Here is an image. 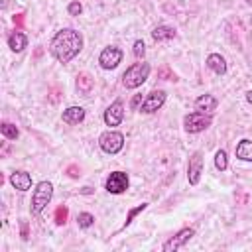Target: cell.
Wrapping results in <instances>:
<instances>
[{"mask_svg": "<svg viewBox=\"0 0 252 252\" xmlns=\"http://www.w3.org/2000/svg\"><path fill=\"white\" fill-rule=\"evenodd\" d=\"M0 130H2V134H4V138H8V140H16L18 138V128L12 124V122H2V126H0Z\"/></svg>", "mask_w": 252, "mask_h": 252, "instance_id": "20", "label": "cell"}, {"mask_svg": "<svg viewBox=\"0 0 252 252\" xmlns=\"http://www.w3.org/2000/svg\"><path fill=\"white\" fill-rule=\"evenodd\" d=\"M163 102H165V93H163V91L154 89V91H150V93L146 94L144 102L140 104V110H142V112H146V114H152V112L159 110V108L163 106Z\"/></svg>", "mask_w": 252, "mask_h": 252, "instance_id": "6", "label": "cell"}, {"mask_svg": "<svg viewBox=\"0 0 252 252\" xmlns=\"http://www.w3.org/2000/svg\"><path fill=\"white\" fill-rule=\"evenodd\" d=\"M142 102H144V100H142V94H136V96L130 100V106H132V108H138Z\"/></svg>", "mask_w": 252, "mask_h": 252, "instance_id": "29", "label": "cell"}, {"mask_svg": "<svg viewBox=\"0 0 252 252\" xmlns=\"http://www.w3.org/2000/svg\"><path fill=\"white\" fill-rule=\"evenodd\" d=\"M152 37L156 41H165V39H173L175 37V30L169 28V26H158L154 32H152Z\"/></svg>", "mask_w": 252, "mask_h": 252, "instance_id": "18", "label": "cell"}, {"mask_svg": "<svg viewBox=\"0 0 252 252\" xmlns=\"http://www.w3.org/2000/svg\"><path fill=\"white\" fill-rule=\"evenodd\" d=\"M106 191L112 193V195H120L128 189V175L124 171H112L106 179Z\"/></svg>", "mask_w": 252, "mask_h": 252, "instance_id": "8", "label": "cell"}, {"mask_svg": "<svg viewBox=\"0 0 252 252\" xmlns=\"http://www.w3.org/2000/svg\"><path fill=\"white\" fill-rule=\"evenodd\" d=\"M67 12H69L71 16H79V14L83 12V4H81L79 0H73V2L67 6Z\"/></svg>", "mask_w": 252, "mask_h": 252, "instance_id": "26", "label": "cell"}, {"mask_svg": "<svg viewBox=\"0 0 252 252\" xmlns=\"http://www.w3.org/2000/svg\"><path fill=\"white\" fill-rule=\"evenodd\" d=\"M124 118V104L122 100H114L106 110H104V122L106 126H118Z\"/></svg>", "mask_w": 252, "mask_h": 252, "instance_id": "11", "label": "cell"}, {"mask_svg": "<svg viewBox=\"0 0 252 252\" xmlns=\"http://www.w3.org/2000/svg\"><path fill=\"white\" fill-rule=\"evenodd\" d=\"M98 146L102 148V152L114 156V154H118V152L122 150V146H124V136H122L120 132H116V130H108V132L100 134Z\"/></svg>", "mask_w": 252, "mask_h": 252, "instance_id": "4", "label": "cell"}, {"mask_svg": "<svg viewBox=\"0 0 252 252\" xmlns=\"http://www.w3.org/2000/svg\"><path fill=\"white\" fill-rule=\"evenodd\" d=\"M207 67H209L211 71H215L217 75H224V73H226V61H224V57L219 55V53H211V55L207 57Z\"/></svg>", "mask_w": 252, "mask_h": 252, "instance_id": "14", "label": "cell"}, {"mask_svg": "<svg viewBox=\"0 0 252 252\" xmlns=\"http://www.w3.org/2000/svg\"><path fill=\"white\" fill-rule=\"evenodd\" d=\"M146 207H148V203H142V205H138V207H134V209H130V211H128V215H126V220H124V224H122V226L126 228V226H128V224H130V222L134 220V217H136L138 213H142V211H144Z\"/></svg>", "mask_w": 252, "mask_h": 252, "instance_id": "23", "label": "cell"}, {"mask_svg": "<svg viewBox=\"0 0 252 252\" xmlns=\"http://www.w3.org/2000/svg\"><path fill=\"white\" fill-rule=\"evenodd\" d=\"M20 226H22V238L26 240L28 238V220H20Z\"/></svg>", "mask_w": 252, "mask_h": 252, "instance_id": "30", "label": "cell"}, {"mask_svg": "<svg viewBox=\"0 0 252 252\" xmlns=\"http://www.w3.org/2000/svg\"><path fill=\"white\" fill-rule=\"evenodd\" d=\"M134 55L138 57V59H142L144 57V53H146V45H144V41L142 39H138V41H134Z\"/></svg>", "mask_w": 252, "mask_h": 252, "instance_id": "27", "label": "cell"}, {"mask_svg": "<svg viewBox=\"0 0 252 252\" xmlns=\"http://www.w3.org/2000/svg\"><path fill=\"white\" fill-rule=\"evenodd\" d=\"M246 2H248V4H250V6H252V0H246Z\"/></svg>", "mask_w": 252, "mask_h": 252, "instance_id": "33", "label": "cell"}, {"mask_svg": "<svg viewBox=\"0 0 252 252\" xmlns=\"http://www.w3.org/2000/svg\"><path fill=\"white\" fill-rule=\"evenodd\" d=\"M8 45H10L12 51H22V49L28 45V37H26L22 32H14V33H10V37H8Z\"/></svg>", "mask_w": 252, "mask_h": 252, "instance_id": "16", "label": "cell"}, {"mask_svg": "<svg viewBox=\"0 0 252 252\" xmlns=\"http://www.w3.org/2000/svg\"><path fill=\"white\" fill-rule=\"evenodd\" d=\"M195 108L201 110V112H213L217 108V98L213 94H201L195 100Z\"/></svg>", "mask_w": 252, "mask_h": 252, "instance_id": "15", "label": "cell"}, {"mask_svg": "<svg viewBox=\"0 0 252 252\" xmlns=\"http://www.w3.org/2000/svg\"><path fill=\"white\" fill-rule=\"evenodd\" d=\"M201 171H203V154L201 152H193L189 158V165H187V179L191 185H197L201 179Z\"/></svg>", "mask_w": 252, "mask_h": 252, "instance_id": "10", "label": "cell"}, {"mask_svg": "<svg viewBox=\"0 0 252 252\" xmlns=\"http://www.w3.org/2000/svg\"><path fill=\"white\" fill-rule=\"evenodd\" d=\"M93 85H94V81H93V77H91V75L81 73V75L77 77V91H79V93L89 94V93L93 91Z\"/></svg>", "mask_w": 252, "mask_h": 252, "instance_id": "19", "label": "cell"}, {"mask_svg": "<svg viewBox=\"0 0 252 252\" xmlns=\"http://www.w3.org/2000/svg\"><path fill=\"white\" fill-rule=\"evenodd\" d=\"M215 165H217L219 171H224L228 167V159H226V152L224 150H219L215 154Z\"/></svg>", "mask_w": 252, "mask_h": 252, "instance_id": "21", "label": "cell"}, {"mask_svg": "<svg viewBox=\"0 0 252 252\" xmlns=\"http://www.w3.org/2000/svg\"><path fill=\"white\" fill-rule=\"evenodd\" d=\"M65 173H67L71 179H77V177L81 175V169H79V165H75V163H73V165H69V167L65 169Z\"/></svg>", "mask_w": 252, "mask_h": 252, "instance_id": "28", "label": "cell"}, {"mask_svg": "<svg viewBox=\"0 0 252 252\" xmlns=\"http://www.w3.org/2000/svg\"><path fill=\"white\" fill-rule=\"evenodd\" d=\"M236 158L244 161H252V140H240L236 146Z\"/></svg>", "mask_w": 252, "mask_h": 252, "instance_id": "17", "label": "cell"}, {"mask_svg": "<svg viewBox=\"0 0 252 252\" xmlns=\"http://www.w3.org/2000/svg\"><path fill=\"white\" fill-rule=\"evenodd\" d=\"M81 49H83V35L73 28L59 30L49 43V51L59 63H69Z\"/></svg>", "mask_w": 252, "mask_h": 252, "instance_id": "1", "label": "cell"}, {"mask_svg": "<svg viewBox=\"0 0 252 252\" xmlns=\"http://www.w3.org/2000/svg\"><path fill=\"white\" fill-rule=\"evenodd\" d=\"M246 100L252 104V91H248V93H246Z\"/></svg>", "mask_w": 252, "mask_h": 252, "instance_id": "32", "label": "cell"}, {"mask_svg": "<svg viewBox=\"0 0 252 252\" xmlns=\"http://www.w3.org/2000/svg\"><path fill=\"white\" fill-rule=\"evenodd\" d=\"M61 118L67 124H79L85 118V108H81V106H69V108L63 110Z\"/></svg>", "mask_w": 252, "mask_h": 252, "instance_id": "13", "label": "cell"}, {"mask_svg": "<svg viewBox=\"0 0 252 252\" xmlns=\"http://www.w3.org/2000/svg\"><path fill=\"white\" fill-rule=\"evenodd\" d=\"M122 61V51L118 49V47H104L102 51H100V55H98V63H100V67L102 69H116L118 67V63Z\"/></svg>", "mask_w": 252, "mask_h": 252, "instance_id": "9", "label": "cell"}, {"mask_svg": "<svg viewBox=\"0 0 252 252\" xmlns=\"http://www.w3.org/2000/svg\"><path fill=\"white\" fill-rule=\"evenodd\" d=\"M158 77H159V79H163V81H177L175 73H171L167 65H165V67H161V69L158 71Z\"/></svg>", "mask_w": 252, "mask_h": 252, "instance_id": "25", "label": "cell"}, {"mask_svg": "<svg viewBox=\"0 0 252 252\" xmlns=\"http://www.w3.org/2000/svg\"><path fill=\"white\" fill-rule=\"evenodd\" d=\"M250 22H252V18H250Z\"/></svg>", "mask_w": 252, "mask_h": 252, "instance_id": "34", "label": "cell"}, {"mask_svg": "<svg viewBox=\"0 0 252 252\" xmlns=\"http://www.w3.org/2000/svg\"><path fill=\"white\" fill-rule=\"evenodd\" d=\"M51 195H53V185L49 181H39L33 189V195H32V213L39 215L49 205Z\"/></svg>", "mask_w": 252, "mask_h": 252, "instance_id": "3", "label": "cell"}, {"mask_svg": "<svg viewBox=\"0 0 252 252\" xmlns=\"http://www.w3.org/2000/svg\"><path fill=\"white\" fill-rule=\"evenodd\" d=\"M77 222H79V226H81V228H89V226L94 222V217H93L91 213H79Z\"/></svg>", "mask_w": 252, "mask_h": 252, "instance_id": "24", "label": "cell"}, {"mask_svg": "<svg viewBox=\"0 0 252 252\" xmlns=\"http://www.w3.org/2000/svg\"><path fill=\"white\" fill-rule=\"evenodd\" d=\"M183 124H185V130L191 132V134H195V132H203L205 128L211 126V116H209V112L205 114V112L197 110V112L187 114V116L183 118Z\"/></svg>", "mask_w": 252, "mask_h": 252, "instance_id": "5", "label": "cell"}, {"mask_svg": "<svg viewBox=\"0 0 252 252\" xmlns=\"http://www.w3.org/2000/svg\"><path fill=\"white\" fill-rule=\"evenodd\" d=\"M67 215H69V211H67V207L65 205H61V207H57L55 209V224H65L67 222Z\"/></svg>", "mask_w": 252, "mask_h": 252, "instance_id": "22", "label": "cell"}, {"mask_svg": "<svg viewBox=\"0 0 252 252\" xmlns=\"http://www.w3.org/2000/svg\"><path fill=\"white\" fill-rule=\"evenodd\" d=\"M14 24H16L18 28H22V26H24V14H16V16H14Z\"/></svg>", "mask_w": 252, "mask_h": 252, "instance_id": "31", "label": "cell"}, {"mask_svg": "<svg viewBox=\"0 0 252 252\" xmlns=\"http://www.w3.org/2000/svg\"><path fill=\"white\" fill-rule=\"evenodd\" d=\"M193 234H195L193 228H181L179 232H175V236H171L169 240L163 242V246H161L163 252H175V250H179L181 246H185L193 238Z\"/></svg>", "mask_w": 252, "mask_h": 252, "instance_id": "7", "label": "cell"}, {"mask_svg": "<svg viewBox=\"0 0 252 252\" xmlns=\"http://www.w3.org/2000/svg\"><path fill=\"white\" fill-rule=\"evenodd\" d=\"M148 75H150V65L148 63H144V61L142 63H134V65H130L124 71L122 83H124L126 89H136V87H140V85L146 83Z\"/></svg>", "mask_w": 252, "mask_h": 252, "instance_id": "2", "label": "cell"}, {"mask_svg": "<svg viewBox=\"0 0 252 252\" xmlns=\"http://www.w3.org/2000/svg\"><path fill=\"white\" fill-rule=\"evenodd\" d=\"M10 183L18 189V191H28L30 187H32V175L28 173V171H14L12 175H10Z\"/></svg>", "mask_w": 252, "mask_h": 252, "instance_id": "12", "label": "cell"}]
</instances>
